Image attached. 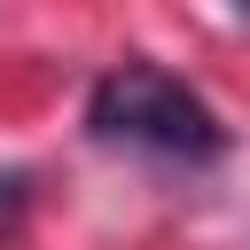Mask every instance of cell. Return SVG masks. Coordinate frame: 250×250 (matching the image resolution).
Listing matches in <instances>:
<instances>
[{
	"label": "cell",
	"instance_id": "1",
	"mask_svg": "<svg viewBox=\"0 0 250 250\" xmlns=\"http://www.w3.org/2000/svg\"><path fill=\"white\" fill-rule=\"evenodd\" d=\"M86 125L102 141H125V148H156V156H219L227 148V125L211 117V102L195 86H180L172 70L156 62H117L94 78V102H86Z\"/></svg>",
	"mask_w": 250,
	"mask_h": 250
},
{
	"label": "cell",
	"instance_id": "2",
	"mask_svg": "<svg viewBox=\"0 0 250 250\" xmlns=\"http://www.w3.org/2000/svg\"><path fill=\"white\" fill-rule=\"evenodd\" d=\"M16 211H23V172H8V180H0V227H8Z\"/></svg>",
	"mask_w": 250,
	"mask_h": 250
}]
</instances>
